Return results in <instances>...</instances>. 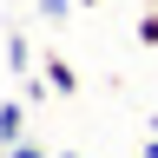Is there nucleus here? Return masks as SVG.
<instances>
[{
	"label": "nucleus",
	"mask_w": 158,
	"mask_h": 158,
	"mask_svg": "<svg viewBox=\"0 0 158 158\" xmlns=\"http://www.w3.org/2000/svg\"><path fill=\"white\" fill-rule=\"evenodd\" d=\"M73 7H79V0H40V13H46V20H66Z\"/></svg>",
	"instance_id": "39448f33"
},
{
	"label": "nucleus",
	"mask_w": 158,
	"mask_h": 158,
	"mask_svg": "<svg viewBox=\"0 0 158 158\" xmlns=\"http://www.w3.org/2000/svg\"><path fill=\"white\" fill-rule=\"evenodd\" d=\"M20 138H27V106H13V99H7V106H0V152H13Z\"/></svg>",
	"instance_id": "f257e3e1"
},
{
	"label": "nucleus",
	"mask_w": 158,
	"mask_h": 158,
	"mask_svg": "<svg viewBox=\"0 0 158 158\" xmlns=\"http://www.w3.org/2000/svg\"><path fill=\"white\" fill-rule=\"evenodd\" d=\"M7 66H13V73H27V66H33V59H27V40H7Z\"/></svg>",
	"instance_id": "20e7f679"
},
{
	"label": "nucleus",
	"mask_w": 158,
	"mask_h": 158,
	"mask_svg": "<svg viewBox=\"0 0 158 158\" xmlns=\"http://www.w3.org/2000/svg\"><path fill=\"white\" fill-rule=\"evenodd\" d=\"M46 86H53V92H66V99L79 92V73H73V66H66L59 53H46Z\"/></svg>",
	"instance_id": "f03ea898"
},
{
	"label": "nucleus",
	"mask_w": 158,
	"mask_h": 158,
	"mask_svg": "<svg viewBox=\"0 0 158 158\" xmlns=\"http://www.w3.org/2000/svg\"><path fill=\"white\" fill-rule=\"evenodd\" d=\"M152 138H158V112H152Z\"/></svg>",
	"instance_id": "0eeeda50"
},
{
	"label": "nucleus",
	"mask_w": 158,
	"mask_h": 158,
	"mask_svg": "<svg viewBox=\"0 0 158 158\" xmlns=\"http://www.w3.org/2000/svg\"><path fill=\"white\" fill-rule=\"evenodd\" d=\"M79 7H99V0H79Z\"/></svg>",
	"instance_id": "1a4fd4ad"
},
{
	"label": "nucleus",
	"mask_w": 158,
	"mask_h": 158,
	"mask_svg": "<svg viewBox=\"0 0 158 158\" xmlns=\"http://www.w3.org/2000/svg\"><path fill=\"white\" fill-rule=\"evenodd\" d=\"M7 158H46V152H40V145H33V138H20V145H13Z\"/></svg>",
	"instance_id": "423d86ee"
},
{
	"label": "nucleus",
	"mask_w": 158,
	"mask_h": 158,
	"mask_svg": "<svg viewBox=\"0 0 158 158\" xmlns=\"http://www.w3.org/2000/svg\"><path fill=\"white\" fill-rule=\"evenodd\" d=\"M53 158H79V152H53Z\"/></svg>",
	"instance_id": "6e6552de"
},
{
	"label": "nucleus",
	"mask_w": 158,
	"mask_h": 158,
	"mask_svg": "<svg viewBox=\"0 0 158 158\" xmlns=\"http://www.w3.org/2000/svg\"><path fill=\"white\" fill-rule=\"evenodd\" d=\"M132 33H138V46H158V7L138 13V27H132Z\"/></svg>",
	"instance_id": "7ed1b4c3"
}]
</instances>
